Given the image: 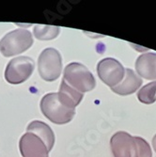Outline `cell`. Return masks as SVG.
Here are the masks:
<instances>
[{"instance_id":"1","label":"cell","mask_w":156,"mask_h":157,"mask_svg":"<svg viewBox=\"0 0 156 157\" xmlns=\"http://www.w3.org/2000/svg\"><path fill=\"white\" fill-rule=\"evenodd\" d=\"M42 114L55 124H65L70 122L75 115V110L64 106L59 100L58 93H48L40 101Z\"/></svg>"},{"instance_id":"2","label":"cell","mask_w":156,"mask_h":157,"mask_svg":"<svg viewBox=\"0 0 156 157\" xmlns=\"http://www.w3.org/2000/svg\"><path fill=\"white\" fill-rule=\"evenodd\" d=\"M64 80L68 85L81 93L92 90L96 86L95 78L89 69L77 62H72L66 66L64 70Z\"/></svg>"},{"instance_id":"3","label":"cell","mask_w":156,"mask_h":157,"mask_svg":"<svg viewBox=\"0 0 156 157\" xmlns=\"http://www.w3.org/2000/svg\"><path fill=\"white\" fill-rule=\"evenodd\" d=\"M33 44L32 34L25 29H15L6 34L0 40V52L4 56L19 55Z\"/></svg>"},{"instance_id":"4","label":"cell","mask_w":156,"mask_h":157,"mask_svg":"<svg viewBox=\"0 0 156 157\" xmlns=\"http://www.w3.org/2000/svg\"><path fill=\"white\" fill-rule=\"evenodd\" d=\"M38 70L40 77L48 82H52L60 76L62 70V59L60 53L55 48L44 50L38 60Z\"/></svg>"},{"instance_id":"5","label":"cell","mask_w":156,"mask_h":157,"mask_svg":"<svg viewBox=\"0 0 156 157\" xmlns=\"http://www.w3.org/2000/svg\"><path fill=\"white\" fill-rule=\"evenodd\" d=\"M34 60L28 56H17L6 67L5 78L10 84H21L29 78L34 71Z\"/></svg>"},{"instance_id":"6","label":"cell","mask_w":156,"mask_h":157,"mask_svg":"<svg viewBox=\"0 0 156 157\" xmlns=\"http://www.w3.org/2000/svg\"><path fill=\"white\" fill-rule=\"evenodd\" d=\"M97 73L100 79L112 89L123 80L125 70L117 59L107 58L98 63Z\"/></svg>"},{"instance_id":"7","label":"cell","mask_w":156,"mask_h":157,"mask_svg":"<svg viewBox=\"0 0 156 157\" xmlns=\"http://www.w3.org/2000/svg\"><path fill=\"white\" fill-rule=\"evenodd\" d=\"M114 157H138V145L135 136L126 132H117L110 140Z\"/></svg>"},{"instance_id":"8","label":"cell","mask_w":156,"mask_h":157,"mask_svg":"<svg viewBox=\"0 0 156 157\" xmlns=\"http://www.w3.org/2000/svg\"><path fill=\"white\" fill-rule=\"evenodd\" d=\"M19 147L23 157H49L44 142L32 133H26L21 137Z\"/></svg>"},{"instance_id":"9","label":"cell","mask_w":156,"mask_h":157,"mask_svg":"<svg viewBox=\"0 0 156 157\" xmlns=\"http://www.w3.org/2000/svg\"><path fill=\"white\" fill-rule=\"evenodd\" d=\"M135 71L141 77L147 80L156 79V54L140 55L135 61Z\"/></svg>"},{"instance_id":"10","label":"cell","mask_w":156,"mask_h":157,"mask_svg":"<svg viewBox=\"0 0 156 157\" xmlns=\"http://www.w3.org/2000/svg\"><path fill=\"white\" fill-rule=\"evenodd\" d=\"M142 84V80L140 77L137 76V75L131 69L125 70V77L123 80L115 88H112L111 90L115 93L119 95H130L134 92H135L139 87Z\"/></svg>"},{"instance_id":"11","label":"cell","mask_w":156,"mask_h":157,"mask_svg":"<svg viewBox=\"0 0 156 157\" xmlns=\"http://www.w3.org/2000/svg\"><path fill=\"white\" fill-rule=\"evenodd\" d=\"M58 96H59V102L64 106L74 109L75 106H77L82 101L84 94L77 91L74 88H72L63 79L60 85L59 92L58 93Z\"/></svg>"},{"instance_id":"12","label":"cell","mask_w":156,"mask_h":157,"mask_svg":"<svg viewBox=\"0 0 156 157\" xmlns=\"http://www.w3.org/2000/svg\"><path fill=\"white\" fill-rule=\"evenodd\" d=\"M26 131L27 133H32L38 136L44 142L48 151H50L53 149L55 144V135L52 129L46 123L40 121H34L28 124Z\"/></svg>"},{"instance_id":"13","label":"cell","mask_w":156,"mask_h":157,"mask_svg":"<svg viewBox=\"0 0 156 157\" xmlns=\"http://www.w3.org/2000/svg\"><path fill=\"white\" fill-rule=\"evenodd\" d=\"M60 28L55 25H41L34 26V36L40 40H48L55 39L59 34Z\"/></svg>"},{"instance_id":"14","label":"cell","mask_w":156,"mask_h":157,"mask_svg":"<svg viewBox=\"0 0 156 157\" xmlns=\"http://www.w3.org/2000/svg\"><path fill=\"white\" fill-rule=\"evenodd\" d=\"M138 100L143 104L150 105L156 101V81L147 84L138 91Z\"/></svg>"},{"instance_id":"15","label":"cell","mask_w":156,"mask_h":157,"mask_svg":"<svg viewBox=\"0 0 156 157\" xmlns=\"http://www.w3.org/2000/svg\"><path fill=\"white\" fill-rule=\"evenodd\" d=\"M138 145V157H152L151 150L148 142L142 137L135 136Z\"/></svg>"},{"instance_id":"16","label":"cell","mask_w":156,"mask_h":157,"mask_svg":"<svg viewBox=\"0 0 156 157\" xmlns=\"http://www.w3.org/2000/svg\"><path fill=\"white\" fill-rule=\"evenodd\" d=\"M152 147H153V149H154V151H156V135L153 136V138H152Z\"/></svg>"}]
</instances>
